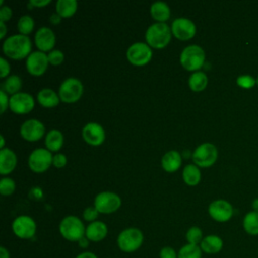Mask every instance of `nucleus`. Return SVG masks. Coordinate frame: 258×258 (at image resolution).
<instances>
[{
  "mask_svg": "<svg viewBox=\"0 0 258 258\" xmlns=\"http://www.w3.org/2000/svg\"><path fill=\"white\" fill-rule=\"evenodd\" d=\"M2 49L9 58L16 60L27 58L31 53V40L26 35L13 34L4 40Z\"/></svg>",
  "mask_w": 258,
  "mask_h": 258,
  "instance_id": "f257e3e1",
  "label": "nucleus"
},
{
  "mask_svg": "<svg viewBox=\"0 0 258 258\" xmlns=\"http://www.w3.org/2000/svg\"><path fill=\"white\" fill-rule=\"evenodd\" d=\"M171 34V28L166 23L155 22L147 28L145 40L151 48L161 49L170 42Z\"/></svg>",
  "mask_w": 258,
  "mask_h": 258,
  "instance_id": "f03ea898",
  "label": "nucleus"
},
{
  "mask_svg": "<svg viewBox=\"0 0 258 258\" xmlns=\"http://www.w3.org/2000/svg\"><path fill=\"white\" fill-rule=\"evenodd\" d=\"M144 242L142 231L135 227H130L122 230L117 236V246L124 253H133L137 251Z\"/></svg>",
  "mask_w": 258,
  "mask_h": 258,
  "instance_id": "7ed1b4c3",
  "label": "nucleus"
},
{
  "mask_svg": "<svg viewBox=\"0 0 258 258\" xmlns=\"http://www.w3.org/2000/svg\"><path fill=\"white\" fill-rule=\"evenodd\" d=\"M58 230L64 240L69 242H78L85 236L86 227L79 217L70 215L60 221Z\"/></svg>",
  "mask_w": 258,
  "mask_h": 258,
  "instance_id": "20e7f679",
  "label": "nucleus"
},
{
  "mask_svg": "<svg viewBox=\"0 0 258 258\" xmlns=\"http://www.w3.org/2000/svg\"><path fill=\"white\" fill-rule=\"evenodd\" d=\"M179 60L183 69L195 73L204 67L206 60V53L201 46L197 44H191L183 48L180 53Z\"/></svg>",
  "mask_w": 258,
  "mask_h": 258,
  "instance_id": "39448f33",
  "label": "nucleus"
},
{
  "mask_svg": "<svg viewBox=\"0 0 258 258\" xmlns=\"http://www.w3.org/2000/svg\"><path fill=\"white\" fill-rule=\"evenodd\" d=\"M83 92L84 87L79 79L68 78L61 83L58 89V96L63 103H75L81 99Z\"/></svg>",
  "mask_w": 258,
  "mask_h": 258,
  "instance_id": "423d86ee",
  "label": "nucleus"
},
{
  "mask_svg": "<svg viewBox=\"0 0 258 258\" xmlns=\"http://www.w3.org/2000/svg\"><path fill=\"white\" fill-rule=\"evenodd\" d=\"M218 159V149L210 142L200 144L192 153L194 163L199 167H210Z\"/></svg>",
  "mask_w": 258,
  "mask_h": 258,
  "instance_id": "0eeeda50",
  "label": "nucleus"
},
{
  "mask_svg": "<svg viewBox=\"0 0 258 258\" xmlns=\"http://www.w3.org/2000/svg\"><path fill=\"white\" fill-rule=\"evenodd\" d=\"M128 61L135 67H143L152 58L151 47L144 42H135L129 46L126 52Z\"/></svg>",
  "mask_w": 258,
  "mask_h": 258,
  "instance_id": "6e6552de",
  "label": "nucleus"
},
{
  "mask_svg": "<svg viewBox=\"0 0 258 258\" xmlns=\"http://www.w3.org/2000/svg\"><path fill=\"white\" fill-rule=\"evenodd\" d=\"M121 198L113 191H102L94 200V207L100 214H112L121 207Z\"/></svg>",
  "mask_w": 258,
  "mask_h": 258,
  "instance_id": "1a4fd4ad",
  "label": "nucleus"
},
{
  "mask_svg": "<svg viewBox=\"0 0 258 258\" xmlns=\"http://www.w3.org/2000/svg\"><path fill=\"white\" fill-rule=\"evenodd\" d=\"M11 229L17 238L28 240L33 238L36 233V223L30 216L21 215L13 220Z\"/></svg>",
  "mask_w": 258,
  "mask_h": 258,
  "instance_id": "9d476101",
  "label": "nucleus"
},
{
  "mask_svg": "<svg viewBox=\"0 0 258 258\" xmlns=\"http://www.w3.org/2000/svg\"><path fill=\"white\" fill-rule=\"evenodd\" d=\"M52 157L53 155L46 148H36L28 157V166L33 172L42 173L52 164Z\"/></svg>",
  "mask_w": 258,
  "mask_h": 258,
  "instance_id": "9b49d317",
  "label": "nucleus"
},
{
  "mask_svg": "<svg viewBox=\"0 0 258 258\" xmlns=\"http://www.w3.org/2000/svg\"><path fill=\"white\" fill-rule=\"evenodd\" d=\"M210 217L218 223H226L230 221L234 215L233 206L226 200H215L208 208Z\"/></svg>",
  "mask_w": 258,
  "mask_h": 258,
  "instance_id": "f8f14e48",
  "label": "nucleus"
},
{
  "mask_svg": "<svg viewBox=\"0 0 258 258\" xmlns=\"http://www.w3.org/2000/svg\"><path fill=\"white\" fill-rule=\"evenodd\" d=\"M170 28L173 36L181 41L191 39L197 32L196 24L190 19L184 17L174 19Z\"/></svg>",
  "mask_w": 258,
  "mask_h": 258,
  "instance_id": "ddd939ff",
  "label": "nucleus"
},
{
  "mask_svg": "<svg viewBox=\"0 0 258 258\" xmlns=\"http://www.w3.org/2000/svg\"><path fill=\"white\" fill-rule=\"evenodd\" d=\"M9 108L13 113L18 115L28 114L34 108V99L28 93L19 92L10 97Z\"/></svg>",
  "mask_w": 258,
  "mask_h": 258,
  "instance_id": "4468645a",
  "label": "nucleus"
},
{
  "mask_svg": "<svg viewBox=\"0 0 258 258\" xmlns=\"http://www.w3.org/2000/svg\"><path fill=\"white\" fill-rule=\"evenodd\" d=\"M47 54L42 51H32L26 58V70L27 72L34 77L42 76L48 67Z\"/></svg>",
  "mask_w": 258,
  "mask_h": 258,
  "instance_id": "2eb2a0df",
  "label": "nucleus"
},
{
  "mask_svg": "<svg viewBox=\"0 0 258 258\" xmlns=\"http://www.w3.org/2000/svg\"><path fill=\"white\" fill-rule=\"evenodd\" d=\"M45 132L44 125L37 119H29L22 123L20 127L21 137L29 142H34L43 137Z\"/></svg>",
  "mask_w": 258,
  "mask_h": 258,
  "instance_id": "dca6fc26",
  "label": "nucleus"
},
{
  "mask_svg": "<svg viewBox=\"0 0 258 258\" xmlns=\"http://www.w3.org/2000/svg\"><path fill=\"white\" fill-rule=\"evenodd\" d=\"M82 136L83 139L92 146H99L105 141V130L104 128L96 123V122H90L86 124L82 130Z\"/></svg>",
  "mask_w": 258,
  "mask_h": 258,
  "instance_id": "f3484780",
  "label": "nucleus"
},
{
  "mask_svg": "<svg viewBox=\"0 0 258 258\" xmlns=\"http://www.w3.org/2000/svg\"><path fill=\"white\" fill-rule=\"evenodd\" d=\"M55 41L56 37L54 32L49 27L46 26L40 27L34 35L35 45L38 48V50L42 52L51 51L55 45Z\"/></svg>",
  "mask_w": 258,
  "mask_h": 258,
  "instance_id": "a211bd4d",
  "label": "nucleus"
},
{
  "mask_svg": "<svg viewBox=\"0 0 258 258\" xmlns=\"http://www.w3.org/2000/svg\"><path fill=\"white\" fill-rule=\"evenodd\" d=\"M108 235V227L107 225L102 221H95L92 223H89V225L86 227L85 236L89 239L90 242H101L103 241Z\"/></svg>",
  "mask_w": 258,
  "mask_h": 258,
  "instance_id": "6ab92c4d",
  "label": "nucleus"
},
{
  "mask_svg": "<svg viewBox=\"0 0 258 258\" xmlns=\"http://www.w3.org/2000/svg\"><path fill=\"white\" fill-rule=\"evenodd\" d=\"M200 247L203 253L208 255H216L222 251L224 247V241L220 236L211 234L203 238Z\"/></svg>",
  "mask_w": 258,
  "mask_h": 258,
  "instance_id": "aec40b11",
  "label": "nucleus"
},
{
  "mask_svg": "<svg viewBox=\"0 0 258 258\" xmlns=\"http://www.w3.org/2000/svg\"><path fill=\"white\" fill-rule=\"evenodd\" d=\"M17 164V156L13 150L3 148L0 150V173L2 175L12 172Z\"/></svg>",
  "mask_w": 258,
  "mask_h": 258,
  "instance_id": "412c9836",
  "label": "nucleus"
},
{
  "mask_svg": "<svg viewBox=\"0 0 258 258\" xmlns=\"http://www.w3.org/2000/svg\"><path fill=\"white\" fill-rule=\"evenodd\" d=\"M181 155L176 150L167 151L161 158V166L166 172H174L181 165Z\"/></svg>",
  "mask_w": 258,
  "mask_h": 258,
  "instance_id": "4be33fe9",
  "label": "nucleus"
},
{
  "mask_svg": "<svg viewBox=\"0 0 258 258\" xmlns=\"http://www.w3.org/2000/svg\"><path fill=\"white\" fill-rule=\"evenodd\" d=\"M38 103L44 108H53L59 104V96L52 90L48 88H44L40 90L37 94Z\"/></svg>",
  "mask_w": 258,
  "mask_h": 258,
  "instance_id": "5701e85b",
  "label": "nucleus"
},
{
  "mask_svg": "<svg viewBox=\"0 0 258 258\" xmlns=\"http://www.w3.org/2000/svg\"><path fill=\"white\" fill-rule=\"evenodd\" d=\"M150 14L151 17L157 22L165 23V21L170 17V8L165 2L157 1L151 4Z\"/></svg>",
  "mask_w": 258,
  "mask_h": 258,
  "instance_id": "b1692460",
  "label": "nucleus"
},
{
  "mask_svg": "<svg viewBox=\"0 0 258 258\" xmlns=\"http://www.w3.org/2000/svg\"><path fill=\"white\" fill-rule=\"evenodd\" d=\"M45 147L50 152L58 151L63 144V135L57 129H51L45 136Z\"/></svg>",
  "mask_w": 258,
  "mask_h": 258,
  "instance_id": "393cba45",
  "label": "nucleus"
},
{
  "mask_svg": "<svg viewBox=\"0 0 258 258\" xmlns=\"http://www.w3.org/2000/svg\"><path fill=\"white\" fill-rule=\"evenodd\" d=\"M202 178V173L196 164H187L183 170H182V179L183 181L189 185V186H195L200 183Z\"/></svg>",
  "mask_w": 258,
  "mask_h": 258,
  "instance_id": "a878e982",
  "label": "nucleus"
},
{
  "mask_svg": "<svg viewBox=\"0 0 258 258\" xmlns=\"http://www.w3.org/2000/svg\"><path fill=\"white\" fill-rule=\"evenodd\" d=\"M78 8V2L76 0H58L55 4L56 13L61 18L72 17Z\"/></svg>",
  "mask_w": 258,
  "mask_h": 258,
  "instance_id": "bb28decb",
  "label": "nucleus"
},
{
  "mask_svg": "<svg viewBox=\"0 0 258 258\" xmlns=\"http://www.w3.org/2000/svg\"><path fill=\"white\" fill-rule=\"evenodd\" d=\"M244 231L250 236H258V212H248L242 222Z\"/></svg>",
  "mask_w": 258,
  "mask_h": 258,
  "instance_id": "cd10ccee",
  "label": "nucleus"
},
{
  "mask_svg": "<svg viewBox=\"0 0 258 258\" xmlns=\"http://www.w3.org/2000/svg\"><path fill=\"white\" fill-rule=\"evenodd\" d=\"M189 89L194 92H202L208 86V77L204 72L198 71L190 75L188 79Z\"/></svg>",
  "mask_w": 258,
  "mask_h": 258,
  "instance_id": "c85d7f7f",
  "label": "nucleus"
},
{
  "mask_svg": "<svg viewBox=\"0 0 258 258\" xmlns=\"http://www.w3.org/2000/svg\"><path fill=\"white\" fill-rule=\"evenodd\" d=\"M21 88H22V81L16 75H11L7 77V79L2 84V90L6 94H10L11 96L19 93Z\"/></svg>",
  "mask_w": 258,
  "mask_h": 258,
  "instance_id": "c756f323",
  "label": "nucleus"
},
{
  "mask_svg": "<svg viewBox=\"0 0 258 258\" xmlns=\"http://www.w3.org/2000/svg\"><path fill=\"white\" fill-rule=\"evenodd\" d=\"M203 251L200 245L184 244L177 251V258H202Z\"/></svg>",
  "mask_w": 258,
  "mask_h": 258,
  "instance_id": "7c9ffc66",
  "label": "nucleus"
},
{
  "mask_svg": "<svg viewBox=\"0 0 258 258\" xmlns=\"http://www.w3.org/2000/svg\"><path fill=\"white\" fill-rule=\"evenodd\" d=\"M34 28V20L30 15H22L17 22V29L20 34L28 35Z\"/></svg>",
  "mask_w": 258,
  "mask_h": 258,
  "instance_id": "2f4dec72",
  "label": "nucleus"
},
{
  "mask_svg": "<svg viewBox=\"0 0 258 258\" xmlns=\"http://www.w3.org/2000/svg\"><path fill=\"white\" fill-rule=\"evenodd\" d=\"M203 231L200 227L198 226H192L190 227L186 233H185V239L188 244H194V245H200L203 238H204Z\"/></svg>",
  "mask_w": 258,
  "mask_h": 258,
  "instance_id": "473e14b6",
  "label": "nucleus"
},
{
  "mask_svg": "<svg viewBox=\"0 0 258 258\" xmlns=\"http://www.w3.org/2000/svg\"><path fill=\"white\" fill-rule=\"evenodd\" d=\"M15 181L10 177H3L0 180V194L4 197L11 196L15 190Z\"/></svg>",
  "mask_w": 258,
  "mask_h": 258,
  "instance_id": "72a5a7b5",
  "label": "nucleus"
},
{
  "mask_svg": "<svg viewBox=\"0 0 258 258\" xmlns=\"http://www.w3.org/2000/svg\"><path fill=\"white\" fill-rule=\"evenodd\" d=\"M257 84V80L250 75H242L237 78V85L243 89H251Z\"/></svg>",
  "mask_w": 258,
  "mask_h": 258,
  "instance_id": "f704fd0d",
  "label": "nucleus"
},
{
  "mask_svg": "<svg viewBox=\"0 0 258 258\" xmlns=\"http://www.w3.org/2000/svg\"><path fill=\"white\" fill-rule=\"evenodd\" d=\"M47 58H48V62L51 66H59L64 60V54L59 49H52L51 51L48 52Z\"/></svg>",
  "mask_w": 258,
  "mask_h": 258,
  "instance_id": "c9c22d12",
  "label": "nucleus"
},
{
  "mask_svg": "<svg viewBox=\"0 0 258 258\" xmlns=\"http://www.w3.org/2000/svg\"><path fill=\"white\" fill-rule=\"evenodd\" d=\"M99 212L97 211V209L93 206V207H87L84 212H83V218L85 221L92 223L97 221V218L99 216Z\"/></svg>",
  "mask_w": 258,
  "mask_h": 258,
  "instance_id": "e433bc0d",
  "label": "nucleus"
},
{
  "mask_svg": "<svg viewBox=\"0 0 258 258\" xmlns=\"http://www.w3.org/2000/svg\"><path fill=\"white\" fill-rule=\"evenodd\" d=\"M159 258H177V251L171 246H164L159 250Z\"/></svg>",
  "mask_w": 258,
  "mask_h": 258,
  "instance_id": "4c0bfd02",
  "label": "nucleus"
},
{
  "mask_svg": "<svg viewBox=\"0 0 258 258\" xmlns=\"http://www.w3.org/2000/svg\"><path fill=\"white\" fill-rule=\"evenodd\" d=\"M67 164V156L62 153H56L52 157V165L56 168H61Z\"/></svg>",
  "mask_w": 258,
  "mask_h": 258,
  "instance_id": "58836bf2",
  "label": "nucleus"
},
{
  "mask_svg": "<svg viewBox=\"0 0 258 258\" xmlns=\"http://www.w3.org/2000/svg\"><path fill=\"white\" fill-rule=\"evenodd\" d=\"M10 73V64L9 62L4 58V57H1L0 58V77L2 79L8 77Z\"/></svg>",
  "mask_w": 258,
  "mask_h": 258,
  "instance_id": "ea45409f",
  "label": "nucleus"
},
{
  "mask_svg": "<svg viewBox=\"0 0 258 258\" xmlns=\"http://www.w3.org/2000/svg\"><path fill=\"white\" fill-rule=\"evenodd\" d=\"M12 17V10L9 6H2L0 8V21L6 22Z\"/></svg>",
  "mask_w": 258,
  "mask_h": 258,
  "instance_id": "a19ab883",
  "label": "nucleus"
},
{
  "mask_svg": "<svg viewBox=\"0 0 258 258\" xmlns=\"http://www.w3.org/2000/svg\"><path fill=\"white\" fill-rule=\"evenodd\" d=\"M9 99L8 94H6L2 89L0 90V107H1V114L5 112V110L9 107Z\"/></svg>",
  "mask_w": 258,
  "mask_h": 258,
  "instance_id": "79ce46f5",
  "label": "nucleus"
},
{
  "mask_svg": "<svg viewBox=\"0 0 258 258\" xmlns=\"http://www.w3.org/2000/svg\"><path fill=\"white\" fill-rule=\"evenodd\" d=\"M29 197H30V199H33V200H41L43 197L42 189L38 186L31 188L29 191Z\"/></svg>",
  "mask_w": 258,
  "mask_h": 258,
  "instance_id": "37998d69",
  "label": "nucleus"
},
{
  "mask_svg": "<svg viewBox=\"0 0 258 258\" xmlns=\"http://www.w3.org/2000/svg\"><path fill=\"white\" fill-rule=\"evenodd\" d=\"M29 3L33 7H44L50 3V0H30Z\"/></svg>",
  "mask_w": 258,
  "mask_h": 258,
  "instance_id": "c03bdc74",
  "label": "nucleus"
},
{
  "mask_svg": "<svg viewBox=\"0 0 258 258\" xmlns=\"http://www.w3.org/2000/svg\"><path fill=\"white\" fill-rule=\"evenodd\" d=\"M75 258H99V257L92 251H84L78 254Z\"/></svg>",
  "mask_w": 258,
  "mask_h": 258,
  "instance_id": "a18cd8bd",
  "label": "nucleus"
},
{
  "mask_svg": "<svg viewBox=\"0 0 258 258\" xmlns=\"http://www.w3.org/2000/svg\"><path fill=\"white\" fill-rule=\"evenodd\" d=\"M49 21H50V23L51 24H53V25H57V24H59L60 23V21H61V17L55 12V13H52L51 15H50V17H49Z\"/></svg>",
  "mask_w": 258,
  "mask_h": 258,
  "instance_id": "49530a36",
  "label": "nucleus"
},
{
  "mask_svg": "<svg viewBox=\"0 0 258 258\" xmlns=\"http://www.w3.org/2000/svg\"><path fill=\"white\" fill-rule=\"evenodd\" d=\"M77 243H78L79 247L82 248V249H86V248H88L89 245H90V241H89V239H88L86 236H84L82 239H80Z\"/></svg>",
  "mask_w": 258,
  "mask_h": 258,
  "instance_id": "de8ad7c7",
  "label": "nucleus"
},
{
  "mask_svg": "<svg viewBox=\"0 0 258 258\" xmlns=\"http://www.w3.org/2000/svg\"><path fill=\"white\" fill-rule=\"evenodd\" d=\"M0 258H10V252L4 246L0 247Z\"/></svg>",
  "mask_w": 258,
  "mask_h": 258,
  "instance_id": "09e8293b",
  "label": "nucleus"
},
{
  "mask_svg": "<svg viewBox=\"0 0 258 258\" xmlns=\"http://www.w3.org/2000/svg\"><path fill=\"white\" fill-rule=\"evenodd\" d=\"M6 32H7V27H6L5 22L0 21V38L1 39H3L5 37Z\"/></svg>",
  "mask_w": 258,
  "mask_h": 258,
  "instance_id": "8fccbe9b",
  "label": "nucleus"
},
{
  "mask_svg": "<svg viewBox=\"0 0 258 258\" xmlns=\"http://www.w3.org/2000/svg\"><path fill=\"white\" fill-rule=\"evenodd\" d=\"M252 211H255V212H258V198H256V199H254L253 201H252Z\"/></svg>",
  "mask_w": 258,
  "mask_h": 258,
  "instance_id": "3c124183",
  "label": "nucleus"
},
{
  "mask_svg": "<svg viewBox=\"0 0 258 258\" xmlns=\"http://www.w3.org/2000/svg\"><path fill=\"white\" fill-rule=\"evenodd\" d=\"M0 139H1V144H0V150H1V149L5 148V147H4V146H5V140H4V136H3V135H1V136H0Z\"/></svg>",
  "mask_w": 258,
  "mask_h": 258,
  "instance_id": "603ef678",
  "label": "nucleus"
},
{
  "mask_svg": "<svg viewBox=\"0 0 258 258\" xmlns=\"http://www.w3.org/2000/svg\"><path fill=\"white\" fill-rule=\"evenodd\" d=\"M256 80H257V85H258V77H257V79H256Z\"/></svg>",
  "mask_w": 258,
  "mask_h": 258,
  "instance_id": "864d4df0",
  "label": "nucleus"
},
{
  "mask_svg": "<svg viewBox=\"0 0 258 258\" xmlns=\"http://www.w3.org/2000/svg\"><path fill=\"white\" fill-rule=\"evenodd\" d=\"M110 258H116V257H110Z\"/></svg>",
  "mask_w": 258,
  "mask_h": 258,
  "instance_id": "5fc2aeb1",
  "label": "nucleus"
}]
</instances>
